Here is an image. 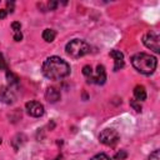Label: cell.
<instances>
[{"label":"cell","instance_id":"obj_4","mask_svg":"<svg viewBox=\"0 0 160 160\" xmlns=\"http://www.w3.org/2000/svg\"><path fill=\"white\" fill-rule=\"evenodd\" d=\"M99 140L101 144L108 146H114L119 141V132L114 129H104L99 134Z\"/></svg>","mask_w":160,"mask_h":160},{"label":"cell","instance_id":"obj_8","mask_svg":"<svg viewBox=\"0 0 160 160\" xmlns=\"http://www.w3.org/2000/svg\"><path fill=\"white\" fill-rule=\"evenodd\" d=\"M110 56L114 59V71H118L124 68V54L120 50H111Z\"/></svg>","mask_w":160,"mask_h":160},{"label":"cell","instance_id":"obj_2","mask_svg":"<svg viewBox=\"0 0 160 160\" xmlns=\"http://www.w3.org/2000/svg\"><path fill=\"white\" fill-rule=\"evenodd\" d=\"M131 64L140 74L150 75L155 71L156 65H158V60L155 56H152L150 54L138 52L131 58Z\"/></svg>","mask_w":160,"mask_h":160},{"label":"cell","instance_id":"obj_14","mask_svg":"<svg viewBox=\"0 0 160 160\" xmlns=\"http://www.w3.org/2000/svg\"><path fill=\"white\" fill-rule=\"evenodd\" d=\"M82 74L89 79V78H91L92 76V69H91V66L90 65H85L84 68H82Z\"/></svg>","mask_w":160,"mask_h":160},{"label":"cell","instance_id":"obj_7","mask_svg":"<svg viewBox=\"0 0 160 160\" xmlns=\"http://www.w3.org/2000/svg\"><path fill=\"white\" fill-rule=\"evenodd\" d=\"M105 81H106V70H105L104 65H98L95 75L89 78L88 82H94V84H98V85H102V84H105Z\"/></svg>","mask_w":160,"mask_h":160},{"label":"cell","instance_id":"obj_10","mask_svg":"<svg viewBox=\"0 0 160 160\" xmlns=\"http://www.w3.org/2000/svg\"><path fill=\"white\" fill-rule=\"evenodd\" d=\"M0 99L6 104H12L15 101V95L11 90H9L6 88H2L0 90Z\"/></svg>","mask_w":160,"mask_h":160},{"label":"cell","instance_id":"obj_12","mask_svg":"<svg viewBox=\"0 0 160 160\" xmlns=\"http://www.w3.org/2000/svg\"><path fill=\"white\" fill-rule=\"evenodd\" d=\"M55 36H56V32H55V30H52V29H45V30L42 31V39H44L46 42L54 41Z\"/></svg>","mask_w":160,"mask_h":160},{"label":"cell","instance_id":"obj_18","mask_svg":"<svg viewBox=\"0 0 160 160\" xmlns=\"http://www.w3.org/2000/svg\"><path fill=\"white\" fill-rule=\"evenodd\" d=\"M149 160H160V151L159 150H155L150 154L149 156Z\"/></svg>","mask_w":160,"mask_h":160},{"label":"cell","instance_id":"obj_5","mask_svg":"<svg viewBox=\"0 0 160 160\" xmlns=\"http://www.w3.org/2000/svg\"><path fill=\"white\" fill-rule=\"evenodd\" d=\"M142 42L148 49L152 50L154 52H160V40H159V35L155 31L146 32L142 38Z\"/></svg>","mask_w":160,"mask_h":160},{"label":"cell","instance_id":"obj_21","mask_svg":"<svg viewBox=\"0 0 160 160\" xmlns=\"http://www.w3.org/2000/svg\"><path fill=\"white\" fill-rule=\"evenodd\" d=\"M22 39V34H21V31H19V32H14V40L15 41H20Z\"/></svg>","mask_w":160,"mask_h":160},{"label":"cell","instance_id":"obj_22","mask_svg":"<svg viewBox=\"0 0 160 160\" xmlns=\"http://www.w3.org/2000/svg\"><path fill=\"white\" fill-rule=\"evenodd\" d=\"M6 15H8V10L6 9H0V19L6 18Z\"/></svg>","mask_w":160,"mask_h":160},{"label":"cell","instance_id":"obj_24","mask_svg":"<svg viewBox=\"0 0 160 160\" xmlns=\"http://www.w3.org/2000/svg\"><path fill=\"white\" fill-rule=\"evenodd\" d=\"M48 6H49V9H50V10H54V9L58 6V2H56V1H51V2H49V5H48Z\"/></svg>","mask_w":160,"mask_h":160},{"label":"cell","instance_id":"obj_19","mask_svg":"<svg viewBox=\"0 0 160 160\" xmlns=\"http://www.w3.org/2000/svg\"><path fill=\"white\" fill-rule=\"evenodd\" d=\"M11 28H12L14 32H19V31H20V29H21V25H20V22L14 21V22L11 24Z\"/></svg>","mask_w":160,"mask_h":160},{"label":"cell","instance_id":"obj_16","mask_svg":"<svg viewBox=\"0 0 160 160\" xmlns=\"http://www.w3.org/2000/svg\"><path fill=\"white\" fill-rule=\"evenodd\" d=\"M126 156H128V154H126L125 150H120V151H118L115 154V159L116 160H124V159H126Z\"/></svg>","mask_w":160,"mask_h":160},{"label":"cell","instance_id":"obj_23","mask_svg":"<svg viewBox=\"0 0 160 160\" xmlns=\"http://www.w3.org/2000/svg\"><path fill=\"white\" fill-rule=\"evenodd\" d=\"M6 5H8V8H9V10H8V11L12 12V11H14V2H12V1H11V2H10V1H8V2H6Z\"/></svg>","mask_w":160,"mask_h":160},{"label":"cell","instance_id":"obj_15","mask_svg":"<svg viewBox=\"0 0 160 160\" xmlns=\"http://www.w3.org/2000/svg\"><path fill=\"white\" fill-rule=\"evenodd\" d=\"M90 160H111L106 154H102V152H100V154H96L95 156H92Z\"/></svg>","mask_w":160,"mask_h":160},{"label":"cell","instance_id":"obj_17","mask_svg":"<svg viewBox=\"0 0 160 160\" xmlns=\"http://www.w3.org/2000/svg\"><path fill=\"white\" fill-rule=\"evenodd\" d=\"M130 105H131L136 111H141V105H140V102H138L135 99H131V100H130Z\"/></svg>","mask_w":160,"mask_h":160},{"label":"cell","instance_id":"obj_13","mask_svg":"<svg viewBox=\"0 0 160 160\" xmlns=\"http://www.w3.org/2000/svg\"><path fill=\"white\" fill-rule=\"evenodd\" d=\"M6 78H8V81H9V84H18V76L16 75H14L11 71H6Z\"/></svg>","mask_w":160,"mask_h":160},{"label":"cell","instance_id":"obj_11","mask_svg":"<svg viewBox=\"0 0 160 160\" xmlns=\"http://www.w3.org/2000/svg\"><path fill=\"white\" fill-rule=\"evenodd\" d=\"M134 98L139 102L140 101H144L146 99V90H145V88L142 85L135 86V89H134Z\"/></svg>","mask_w":160,"mask_h":160},{"label":"cell","instance_id":"obj_6","mask_svg":"<svg viewBox=\"0 0 160 160\" xmlns=\"http://www.w3.org/2000/svg\"><path fill=\"white\" fill-rule=\"evenodd\" d=\"M25 109H26L28 114H29L30 116H34V118H40V116H42L44 112H45L44 105H42L41 102H39V101H35V100L28 101V102L25 104Z\"/></svg>","mask_w":160,"mask_h":160},{"label":"cell","instance_id":"obj_9","mask_svg":"<svg viewBox=\"0 0 160 160\" xmlns=\"http://www.w3.org/2000/svg\"><path fill=\"white\" fill-rule=\"evenodd\" d=\"M45 99L49 101V102H56L59 99H60V91L56 90L55 88H48L46 91H45Z\"/></svg>","mask_w":160,"mask_h":160},{"label":"cell","instance_id":"obj_20","mask_svg":"<svg viewBox=\"0 0 160 160\" xmlns=\"http://www.w3.org/2000/svg\"><path fill=\"white\" fill-rule=\"evenodd\" d=\"M2 69H6V62H5V59L2 56V54L0 52V70Z\"/></svg>","mask_w":160,"mask_h":160},{"label":"cell","instance_id":"obj_1","mask_svg":"<svg viewBox=\"0 0 160 160\" xmlns=\"http://www.w3.org/2000/svg\"><path fill=\"white\" fill-rule=\"evenodd\" d=\"M41 71L50 80H60L70 74V65L59 56H50L44 61Z\"/></svg>","mask_w":160,"mask_h":160},{"label":"cell","instance_id":"obj_3","mask_svg":"<svg viewBox=\"0 0 160 160\" xmlns=\"http://www.w3.org/2000/svg\"><path fill=\"white\" fill-rule=\"evenodd\" d=\"M65 51L66 54L72 58V59H79L86 54L90 52V45L80 39H74L71 41H69L65 46Z\"/></svg>","mask_w":160,"mask_h":160}]
</instances>
